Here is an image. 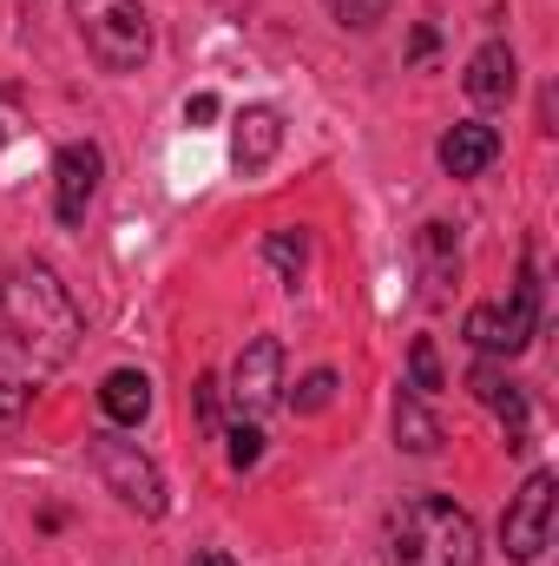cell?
Segmentation results:
<instances>
[{
  "mask_svg": "<svg viewBox=\"0 0 559 566\" xmlns=\"http://www.w3.org/2000/svg\"><path fill=\"white\" fill-rule=\"evenodd\" d=\"M277 145H283L277 106H244V113H238V139H231V158H238L244 171H264V165L277 158Z\"/></svg>",
  "mask_w": 559,
  "mask_h": 566,
  "instance_id": "13",
  "label": "cell"
},
{
  "mask_svg": "<svg viewBox=\"0 0 559 566\" xmlns=\"http://www.w3.org/2000/svg\"><path fill=\"white\" fill-rule=\"evenodd\" d=\"M329 402H336V369L303 376V382H296V396H289V409H296V416H323Z\"/></svg>",
  "mask_w": 559,
  "mask_h": 566,
  "instance_id": "18",
  "label": "cell"
},
{
  "mask_svg": "<svg viewBox=\"0 0 559 566\" xmlns=\"http://www.w3.org/2000/svg\"><path fill=\"white\" fill-rule=\"evenodd\" d=\"M409 389H415V396L447 389V376H441V356H434V343H428V336H415V349H409Z\"/></svg>",
  "mask_w": 559,
  "mask_h": 566,
  "instance_id": "17",
  "label": "cell"
},
{
  "mask_svg": "<svg viewBox=\"0 0 559 566\" xmlns=\"http://www.w3.org/2000/svg\"><path fill=\"white\" fill-rule=\"evenodd\" d=\"M99 409H106V422L139 428L145 416H151V382H145L139 369H113V376L99 382Z\"/></svg>",
  "mask_w": 559,
  "mask_h": 566,
  "instance_id": "14",
  "label": "cell"
},
{
  "mask_svg": "<svg viewBox=\"0 0 559 566\" xmlns=\"http://www.w3.org/2000/svg\"><path fill=\"white\" fill-rule=\"evenodd\" d=\"M86 336V316L73 290L53 277V264H13L0 271V376L7 382H40L53 376Z\"/></svg>",
  "mask_w": 559,
  "mask_h": 566,
  "instance_id": "1",
  "label": "cell"
},
{
  "mask_svg": "<svg viewBox=\"0 0 559 566\" xmlns=\"http://www.w3.org/2000/svg\"><path fill=\"white\" fill-rule=\"evenodd\" d=\"M467 389H474V402H487V409L507 422V448H527V396L507 382V369H500L494 356H481V363L467 369Z\"/></svg>",
  "mask_w": 559,
  "mask_h": 566,
  "instance_id": "9",
  "label": "cell"
},
{
  "mask_svg": "<svg viewBox=\"0 0 559 566\" xmlns=\"http://www.w3.org/2000/svg\"><path fill=\"white\" fill-rule=\"evenodd\" d=\"M323 7H329V13H336L342 27H356V33H362V27L389 20V7H395V0H323Z\"/></svg>",
  "mask_w": 559,
  "mask_h": 566,
  "instance_id": "20",
  "label": "cell"
},
{
  "mask_svg": "<svg viewBox=\"0 0 559 566\" xmlns=\"http://www.w3.org/2000/svg\"><path fill=\"white\" fill-rule=\"evenodd\" d=\"M277 389H283V343L277 336H251L238 369H231V409L264 416V409H277Z\"/></svg>",
  "mask_w": 559,
  "mask_h": 566,
  "instance_id": "8",
  "label": "cell"
},
{
  "mask_svg": "<svg viewBox=\"0 0 559 566\" xmlns=\"http://www.w3.org/2000/svg\"><path fill=\"white\" fill-rule=\"evenodd\" d=\"M27 402H33V389H27V382H7V376H0V428L20 422V416H27Z\"/></svg>",
  "mask_w": 559,
  "mask_h": 566,
  "instance_id": "21",
  "label": "cell"
},
{
  "mask_svg": "<svg viewBox=\"0 0 559 566\" xmlns=\"http://www.w3.org/2000/svg\"><path fill=\"white\" fill-rule=\"evenodd\" d=\"M534 336H540V271L527 264L507 303H474L467 310V343L500 363V356H520Z\"/></svg>",
  "mask_w": 559,
  "mask_h": 566,
  "instance_id": "4",
  "label": "cell"
},
{
  "mask_svg": "<svg viewBox=\"0 0 559 566\" xmlns=\"http://www.w3.org/2000/svg\"><path fill=\"white\" fill-rule=\"evenodd\" d=\"M211 119H218V99H211V93L184 99V126H211Z\"/></svg>",
  "mask_w": 559,
  "mask_h": 566,
  "instance_id": "23",
  "label": "cell"
},
{
  "mask_svg": "<svg viewBox=\"0 0 559 566\" xmlns=\"http://www.w3.org/2000/svg\"><path fill=\"white\" fill-rule=\"evenodd\" d=\"M264 258H271V271H277L283 290H296L303 271H309V238H303V231H271V238H264Z\"/></svg>",
  "mask_w": 559,
  "mask_h": 566,
  "instance_id": "15",
  "label": "cell"
},
{
  "mask_svg": "<svg viewBox=\"0 0 559 566\" xmlns=\"http://www.w3.org/2000/svg\"><path fill=\"white\" fill-rule=\"evenodd\" d=\"M99 171H106V158H99L93 139L60 145V158H53V211H60V224H86V211L99 198Z\"/></svg>",
  "mask_w": 559,
  "mask_h": 566,
  "instance_id": "7",
  "label": "cell"
},
{
  "mask_svg": "<svg viewBox=\"0 0 559 566\" xmlns=\"http://www.w3.org/2000/svg\"><path fill=\"white\" fill-rule=\"evenodd\" d=\"M409 53H415V60H428V53H434V27H415V46H409Z\"/></svg>",
  "mask_w": 559,
  "mask_h": 566,
  "instance_id": "24",
  "label": "cell"
},
{
  "mask_svg": "<svg viewBox=\"0 0 559 566\" xmlns=\"http://www.w3.org/2000/svg\"><path fill=\"white\" fill-rule=\"evenodd\" d=\"M224 454H231V468H238V474H244V468H257V461H264V428L238 416V428H231V448H224Z\"/></svg>",
  "mask_w": 559,
  "mask_h": 566,
  "instance_id": "19",
  "label": "cell"
},
{
  "mask_svg": "<svg viewBox=\"0 0 559 566\" xmlns=\"http://www.w3.org/2000/svg\"><path fill=\"white\" fill-rule=\"evenodd\" d=\"M0 139H7V126H0Z\"/></svg>",
  "mask_w": 559,
  "mask_h": 566,
  "instance_id": "27",
  "label": "cell"
},
{
  "mask_svg": "<svg viewBox=\"0 0 559 566\" xmlns=\"http://www.w3.org/2000/svg\"><path fill=\"white\" fill-rule=\"evenodd\" d=\"M553 474L547 468H534L527 474V488L514 494V507H507V521H500V541H507V560L534 566L547 547H553Z\"/></svg>",
  "mask_w": 559,
  "mask_h": 566,
  "instance_id": "6",
  "label": "cell"
},
{
  "mask_svg": "<svg viewBox=\"0 0 559 566\" xmlns=\"http://www.w3.org/2000/svg\"><path fill=\"white\" fill-rule=\"evenodd\" d=\"M218 7H251V0H218Z\"/></svg>",
  "mask_w": 559,
  "mask_h": 566,
  "instance_id": "26",
  "label": "cell"
},
{
  "mask_svg": "<svg viewBox=\"0 0 559 566\" xmlns=\"http://www.w3.org/2000/svg\"><path fill=\"white\" fill-rule=\"evenodd\" d=\"M389 566H481V527L447 494H409L389 514Z\"/></svg>",
  "mask_w": 559,
  "mask_h": 566,
  "instance_id": "2",
  "label": "cell"
},
{
  "mask_svg": "<svg viewBox=\"0 0 559 566\" xmlns=\"http://www.w3.org/2000/svg\"><path fill=\"white\" fill-rule=\"evenodd\" d=\"M494 158H500V133L481 126V119H461V126L441 133V171L447 178H481Z\"/></svg>",
  "mask_w": 559,
  "mask_h": 566,
  "instance_id": "12",
  "label": "cell"
},
{
  "mask_svg": "<svg viewBox=\"0 0 559 566\" xmlns=\"http://www.w3.org/2000/svg\"><path fill=\"white\" fill-rule=\"evenodd\" d=\"M415 258H421V296L428 303H447V290L461 277V244H454V224H421L415 231Z\"/></svg>",
  "mask_w": 559,
  "mask_h": 566,
  "instance_id": "10",
  "label": "cell"
},
{
  "mask_svg": "<svg viewBox=\"0 0 559 566\" xmlns=\"http://www.w3.org/2000/svg\"><path fill=\"white\" fill-rule=\"evenodd\" d=\"M191 566H238V560H231V554H218V547H204V554H198Z\"/></svg>",
  "mask_w": 559,
  "mask_h": 566,
  "instance_id": "25",
  "label": "cell"
},
{
  "mask_svg": "<svg viewBox=\"0 0 559 566\" xmlns=\"http://www.w3.org/2000/svg\"><path fill=\"white\" fill-rule=\"evenodd\" d=\"M218 396H224V389H218V376H204V382L191 389V402H198V422H204V428H218Z\"/></svg>",
  "mask_w": 559,
  "mask_h": 566,
  "instance_id": "22",
  "label": "cell"
},
{
  "mask_svg": "<svg viewBox=\"0 0 559 566\" xmlns=\"http://www.w3.org/2000/svg\"><path fill=\"white\" fill-rule=\"evenodd\" d=\"M467 99L474 106H507L514 99V86H520V66H514V46L507 40H487L474 60H467Z\"/></svg>",
  "mask_w": 559,
  "mask_h": 566,
  "instance_id": "11",
  "label": "cell"
},
{
  "mask_svg": "<svg viewBox=\"0 0 559 566\" xmlns=\"http://www.w3.org/2000/svg\"><path fill=\"white\" fill-rule=\"evenodd\" d=\"M395 441H402L409 454H434V448H441V422L421 409L415 396H402V402H395Z\"/></svg>",
  "mask_w": 559,
  "mask_h": 566,
  "instance_id": "16",
  "label": "cell"
},
{
  "mask_svg": "<svg viewBox=\"0 0 559 566\" xmlns=\"http://www.w3.org/2000/svg\"><path fill=\"white\" fill-rule=\"evenodd\" d=\"M73 20L86 33V53L106 73H139L151 53V20L139 0H73Z\"/></svg>",
  "mask_w": 559,
  "mask_h": 566,
  "instance_id": "3",
  "label": "cell"
},
{
  "mask_svg": "<svg viewBox=\"0 0 559 566\" xmlns=\"http://www.w3.org/2000/svg\"><path fill=\"white\" fill-rule=\"evenodd\" d=\"M86 461L106 481V494H119L133 514H145V521L165 514V474L151 468V454H139V441H119L113 428H99V434H86Z\"/></svg>",
  "mask_w": 559,
  "mask_h": 566,
  "instance_id": "5",
  "label": "cell"
}]
</instances>
